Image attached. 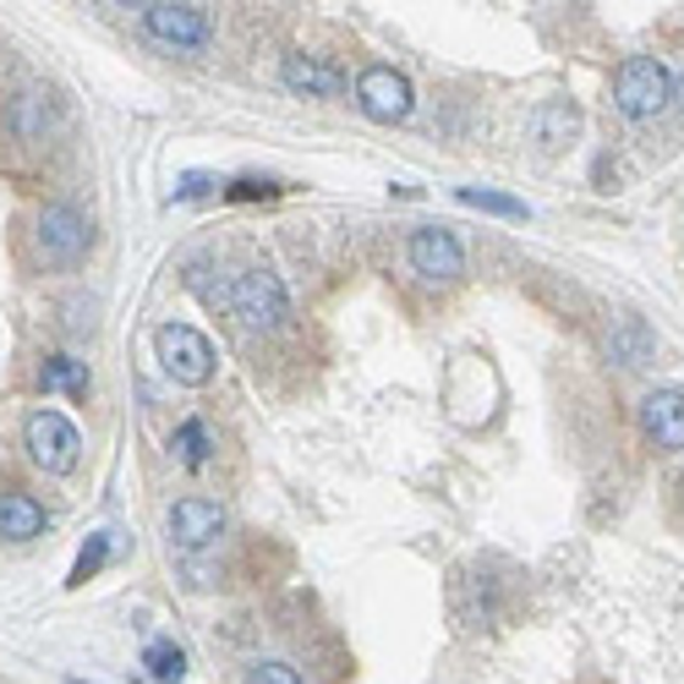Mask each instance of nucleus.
I'll return each instance as SVG.
<instances>
[{
    "label": "nucleus",
    "instance_id": "obj_1",
    "mask_svg": "<svg viewBox=\"0 0 684 684\" xmlns=\"http://www.w3.org/2000/svg\"><path fill=\"white\" fill-rule=\"evenodd\" d=\"M209 301H220L242 329H253V334H274L285 318H290V296H285V285H279V274L269 269H242L231 274Z\"/></svg>",
    "mask_w": 684,
    "mask_h": 684
},
{
    "label": "nucleus",
    "instance_id": "obj_2",
    "mask_svg": "<svg viewBox=\"0 0 684 684\" xmlns=\"http://www.w3.org/2000/svg\"><path fill=\"white\" fill-rule=\"evenodd\" d=\"M674 99V72L658 61V55H630L619 72H613V110L630 116V121H652L663 116Z\"/></svg>",
    "mask_w": 684,
    "mask_h": 684
},
{
    "label": "nucleus",
    "instance_id": "obj_3",
    "mask_svg": "<svg viewBox=\"0 0 684 684\" xmlns=\"http://www.w3.org/2000/svg\"><path fill=\"white\" fill-rule=\"evenodd\" d=\"M33 242H39V258L50 269H72L94 247V220L77 203H44L39 209V225H33Z\"/></svg>",
    "mask_w": 684,
    "mask_h": 684
},
{
    "label": "nucleus",
    "instance_id": "obj_4",
    "mask_svg": "<svg viewBox=\"0 0 684 684\" xmlns=\"http://www.w3.org/2000/svg\"><path fill=\"white\" fill-rule=\"evenodd\" d=\"M153 356H159L164 378H175L186 389H203L214 378V345L192 323H159L153 329Z\"/></svg>",
    "mask_w": 684,
    "mask_h": 684
},
{
    "label": "nucleus",
    "instance_id": "obj_5",
    "mask_svg": "<svg viewBox=\"0 0 684 684\" xmlns=\"http://www.w3.org/2000/svg\"><path fill=\"white\" fill-rule=\"evenodd\" d=\"M22 449H28V460H33L39 471L66 477V471L77 466V455H83V432H77L72 416H61V410H33V416L22 421Z\"/></svg>",
    "mask_w": 684,
    "mask_h": 684
},
{
    "label": "nucleus",
    "instance_id": "obj_6",
    "mask_svg": "<svg viewBox=\"0 0 684 684\" xmlns=\"http://www.w3.org/2000/svg\"><path fill=\"white\" fill-rule=\"evenodd\" d=\"M142 28H148L159 44L186 50V55H197V50L214 44V17H209L203 6H181V0H153V6H142Z\"/></svg>",
    "mask_w": 684,
    "mask_h": 684
},
{
    "label": "nucleus",
    "instance_id": "obj_7",
    "mask_svg": "<svg viewBox=\"0 0 684 684\" xmlns=\"http://www.w3.org/2000/svg\"><path fill=\"white\" fill-rule=\"evenodd\" d=\"M410 105H416V94H410L406 72H395V66H367V72L356 77V110H362L367 121L395 127V121L410 116Z\"/></svg>",
    "mask_w": 684,
    "mask_h": 684
},
{
    "label": "nucleus",
    "instance_id": "obj_8",
    "mask_svg": "<svg viewBox=\"0 0 684 684\" xmlns=\"http://www.w3.org/2000/svg\"><path fill=\"white\" fill-rule=\"evenodd\" d=\"M406 258H410V269L421 274V279H432V285H449V279L466 274V253H460L455 231H443V225H421V231H410Z\"/></svg>",
    "mask_w": 684,
    "mask_h": 684
},
{
    "label": "nucleus",
    "instance_id": "obj_9",
    "mask_svg": "<svg viewBox=\"0 0 684 684\" xmlns=\"http://www.w3.org/2000/svg\"><path fill=\"white\" fill-rule=\"evenodd\" d=\"M164 526H170V543L197 553V547H214L225 537V510L214 499H175L170 515H164Z\"/></svg>",
    "mask_w": 684,
    "mask_h": 684
},
{
    "label": "nucleus",
    "instance_id": "obj_10",
    "mask_svg": "<svg viewBox=\"0 0 684 684\" xmlns=\"http://www.w3.org/2000/svg\"><path fill=\"white\" fill-rule=\"evenodd\" d=\"M55 127V94L50 88H22V94H11V105H6V132L17 137V142H44Z\"/></svg>",
    "mask_w": 684,
    "mask_h": 684
},
{
    "label": "nucleus",
    "instance_id": "obj_11",
    "mask_svg": "<svg viewBox=\"0 0 684 684\" xmlns=\"http://www.w3.org/2000/svg\"><path fill=\"white\" fill-rule=\"evenodd\" d=\"M279 77H285V88L301 94V99H334V94L345 88V72H340L334 61H323V55H285Z\"/></svg>",
    "mask_w": 684,
    "mask_h": 684
},
{
    "label": "nucleus",
    "instance_id": "obj_12",
    "mask_svg": "<svg viewBox=\"0 0 684 684\" xmlns=\"http://www.w3.org/2000/svg\"><path fill=\"white\" fill-rule=\"evenodd\" d=\"M641 427L658 449H684V395L680 389H652L641 400Z\"/></svg>",
    "mask_w": 684,
    "mask_h": 684
},
{
    "label": "nucleus",
    "instance_id": "obj_13",
    "mask_svg": "<svg viewBox=\"0 0 684 684\" xmlns=\"http://www.w3.org/2000/svg\"><path fill=\"white\" fill-rule=\"evenodd\" d=\"M44 526H50V515L33 493H17V488L0 493V543H33Z\"/></svg>",
    "mask_w": 684,
    "mask_h": 684
},
{
    "label": "nucleus",
    "instance_id": "obj_14",
    "mask_svg": "<svg viewBox=\"0 0 684 684\" xmlns=\"http://www.w3.org/2000/svg\"><path fill=\"white\" fill-rule=\"evenodd\" d=\"M526 127H532V137L543 142L547 153H558L569 137L580 132V110H575L569 99H543V105L526 116Z\"/></svg>",
    "mask_w": 684,
    "mask_h": 684
},
{
    "label": "nucleus",
    "instance_id": "obj_15",
    "mask_svg": "<svg viewBox=\"0 0 684 684\" xmlns=\"http://www.w3.org/2000/svg\"><path fill=\"white\" fill-rule=\"evenodd\" d=\"M608 345H613V356L624 367H652L658 362V340H652V329L641 318H619L613 334H608Z\"/></svg>",
    "mask_w": 684,
    "mask_h": 684
},
{
    "label": "nucleus",
    "instance_id": "obj_16",
    "mask_svg": "<svg viewBox=\"0 0 684 684\" xmlns=\"http://www.w3.org/2000/svg\"><path fill=\"white\" fill-rule=\"evenodd\" d=\"M39 384H44V395H72V400H88V389H94L88 362H77V356H50L39 367Z\"/></svg>",
    "mask_w": 684,
    "mask_h": 684
},
{
    "label": "nucleus",
    "instance_id": "obj_17",
    "mask_svg": "<svg viewBox=\"0 0 684 684\" xmlns=\"http://www.w3.org/2000/svg\"><path fill=\"white\" fill-rule=\"evenodd\" d=\"M170 455L181 460V466H192V471H203L209 460H214V438H209V421H197V416H186L175 432H170Z\"/></svg>",
    "mask_w": 684,
    "mask_h": 684
},
{
    "label": "nucleus",
    "instance_id": "obj_18",
    "mask_svg": "<svg viewBox=\"0 0 684 684\" xmlns=\"http://www.w3.org/2000/svg\"><path fill=\"white\" fill-rule=\"evenodd\" d=\"M455 203L477 209V214H499V220H532V209L510 192H488V186H455Z\"/></svg>",
    "mask_w": 684,
    "mask_h": 684
},
{
    "label": "nucleus",
    "instance_id": "obj_19",
    "mask_svg": "<svg viewBox=\"0 0 684 684\" xmlns=\"http://www.w3.org/2000/svg\"><path fill=\"white\" fill-rule=\"evenodd\" d=\"M142 669H148L153 684H181L186 680V652L175 641H148L142 646Z\"/></svg>",
    "mask_w": 684,
    "mask_h": 684
},
{
    "label": "nucleus",
    "instance_id": "obj_20",
    "mask_svg": "<svg viewBox=\"0 0 684 684\" xmlns=\"http://www.w3.org/2000/svg\"><path fill=\"white\" fill-rule=\"evenodd\" d=\"M105 558H110V532H94L83 553H77V564H72V575H66V586H88L99 569H105Z\"/></svg>",
    "mask_w": 684,
    "mask_h": 684
},
{
    "label": "nucleus",
    "instance_id": "obj_21",
    "mask_svg": "<svg viewBox=\"0 0 684 684\" xmlns=\"http://www.w3.org/2000/svg\"><path fill=\"white\" fill-rule=\"evenodd\" d=\"M247 684H307L290 663H279V658H258L253 669H247Z\"/></svg>",
    "mask_w": 684,
    "mask_h": 684
},
{
    "label": "nucleus",
    "instance_id": "obj_22",
    "mask_svg": "<svg viewBox=\"0 0 684 684\" xmlns=\"http://www.w3.org/2000/svg\"><path fill=\"white\" fill-rule=\"evenodd\" d=\"M274 192H279V181H269V175H242V181L225 186L231 203H253V197H274Z\"/></svg>",
    "mask_w": 684,
    "mask_h": 684
},
{
    "label": "nucleus",
    "instance_id": "obj_23",
    "mask_svg": "<svg viewBox=\"0 0 684 684\" xmlns=\"http://www.w3.org/2000/svg\"><path fill=\"white\" fill-rule=\"evenodd\" d=\"M220 186V175H209V170H192V175H181L175 181V192H170V203H186V197H203V192H214Z\"/></svg>",
    "mask_w": 684,
    "mask_h": 684
}]
</instances>
